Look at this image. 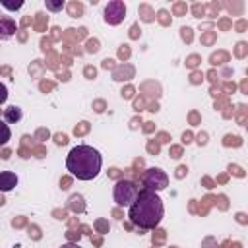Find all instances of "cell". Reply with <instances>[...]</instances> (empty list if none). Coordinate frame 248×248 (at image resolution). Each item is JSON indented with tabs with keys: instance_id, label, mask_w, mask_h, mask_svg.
<instances>
[{
	"instance_id": "3",
	"label": "cell",
	"mask_w": 248,
	"mask_h": 248,
	"mask_svg": "<svg viewBox=\"0 0 248 248\" xmlns=\"http://www.w3.org/2000/svg\"><path fill=\"white\" fill-rule=\"evenodd\" d=\"M138 184L128 180V178H120L116 184H114V190H112V198L116 202V205L120 207H130L134 203V200L138 198Z\"/></svg>"
},
{
	"instance_id": "11",
	"label": "cell",
	"mask_w": 248,
	"mask_h": 248,
	"mask_svg": "<svg viewBox=\"0 0 248 248\" xmlns=\"http://www.w3.org/2000/svg\"><path fill=\"white\" fill-rule=\"evenodd\" d=\"M2 6H4V8H8V10H19V8L23 6V2L19 0V2H16V4H14V2H6V0H2Z\"/></svg>"
},
{
	"instance_id": "9",
	"label": "cell",
	"mask_w": 248,
	"mask_h": 248,
	"mask_svg": "<svg viewBox=\"0 0 248 248\" xmlns=\"http://www.w3.org/2000/svg\"><path fill=\"white\" fill-rule=\"evenodd\" d=\"M10 138H12V130H10V126H8L4 120H0V147L6 145V143L10 141Z\"/></svg>"
},
{
	"instance_id": "8",
	"label": "cell",
	"mask_w": 248,
	"mask_h": 248,
	"mask_svg": "<svg viewBox=\"0 0 248 248\" xmlns=\"http://www.w3.org/2000/svg\"><path fill=\"white\" fill-rule=\"evenodd\" d=\"M21 116H23V112H21V108L16 107V105L4 108V122H6V124H16V122L21 120Z\"/></svg>"
},
{
	"instance_id": "7",
	"label": "cell",
	"mask_w": 248,
	"mask_h": 248,
	"mask_svg": "<svg viewBox=\"0 0 248 248\" xmlns=\"http://www.w3.org/2000/svg\"><path fill=\"white\" fill-rule=\"evenodd\" d=\"M17 186V174L12 170L0 172V192H12Z\"/></svg>"
},
{
	"instance_id": "13",
	"label": "cell",
	"mask_w": 248,
	"mask_h": 248,
	"mask_svg": "<svg viewBox=\"0 0 248 248\" xmlns=\"http://www.w3.org/2000/svg\"><path fill=\"white\" fill-rule=\"evenodd\" d=\"M60 248H81L79 244H76V242H64Z\"/></svg>"
},
{
	"instance_id": "5",
	"label": "cell",
	"mask_w": 248,
	"mask_h": 248,
	"mask_svg": "<svg viewBox=\"0 0 248 248\" xmlns=\"http://www.w3.org/2000/svg\"><path fill=\"white\" fill-rule=\"evenodd\" d=\"M103 17H105V21H107L108 25H118V23H122L124 17H126V6H124V2H122V0H112V2H108V4L105 6V10H103Z\"/></svg>"
},
{
	"instance_id": "1",
	"label": "cell",
	"mask_w": 248,
	"mask_h": 248,
	"mask_svg": "<svg viewBox=\"0 0 248 248\" xmlns=\"http://www.w3.org/2000/svg\"><path fill=\"white\" fill-rule=\"evenodd\" d=\"M165 205L163 200L149 190H140L134 203L128 207L130 221L140 229H155L163 221Z\"/></svg>"
},
{
	"instance_id": "4",
	"label": "cell",
	"mask_w": 248,
	"mask_h": 248,
	"mask_svg": "<svg viewBox=\"0 0 248 248\" xmlns=\"http://www.w3.org/2000/svg\"><path fill=\"white\" fill-rule=\"evenodd\" d=\"M141 182L145 186L143 190H149V192H155L157 194V192H161V190H165L169 186V176H167L165 170H161L157 167H151V169H147L143 172Z\"/></svg>"
},
{
	"instance_id": "2",
	"label": "cell",
	"mask_w": 248,
	"mask_h": 248,
	"mask_svg": "<svg viewBox=\"0 0 248 248\" xmlns=\"http://www.w3.org/2000/svg\"><path fill=\"white\" fill-rule=\"evenodd\" d=\"M101 167H103L101 153L85 143L72 147L66 157V169L78 180H93L101 172Z\"/></svg>"
},
{
	"instance_id": "12",
	"label": "cell",
	"mask_w": 248,
	"mask_h": 248,
	"mask_svg": "<svg viewBox=\"0 0 248 248\" xmlns=\"http://www.w3.org/2000/svg\"><path fill=\"white\" fill-rule=\"evenodd\" d=\"M8 101V87L4 83H0V105H4Z\"/></svg>"
},
{
	"instance_id": "6",
	"label": "cell",
	"mask_w": 248,
	"mask_h": 248,
	"mask_svg": "<svg viewBox=\"0 0 248 248\" xmlns=\"http://www.w3.org/2000/svg\"><path fill=\"white\" fill-rule=\"evenodd\" d=\"M17 31V23L12 16H0V41L14 37Z\"/></svg>"
},
{
	"instance_id": "10",
	"label": "cell",
	"mask_w": 248,
	"mask_h": 248,
	"mask_svg": "<svg viewBox=\"0 0 248 248\" xmlns=\"http://www.w3.org/2000/svg\"><path fill=\"white\" fill-rule=\"evenodd\" d=\"M45 6H46V10H50V12H60V10L66 6V2H64V0H56V2L45 0Z\"/></svg>"
}]
</instances>
